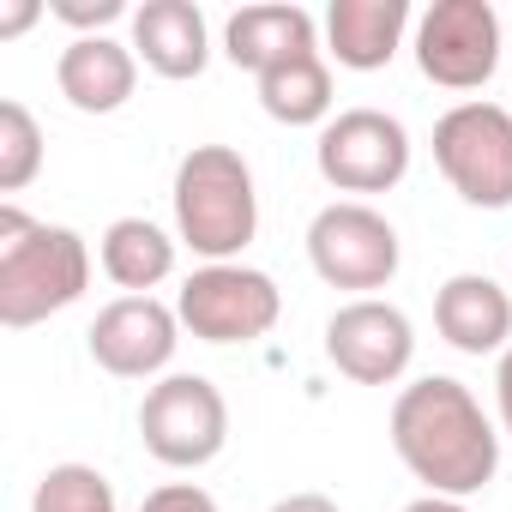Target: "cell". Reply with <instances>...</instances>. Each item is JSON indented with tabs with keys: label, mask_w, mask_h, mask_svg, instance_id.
Wrapping results in <instances>:
<instances>
[{
	"label": "cell",
	"mask_w": 512,
	"mask_h": 512,
	"mask_svg": "<svg viewBox=\"0 0 512 512\" xmlns=\"http://www.w3.org/2000/svg\"><path fill=\"white\" fill-rule=\"evenodd\" d=\"M404 512H470V506L464 500H446V494H416Z\"/></svg>",
	"instance_id": "cell-26"
},
{
	"label": "cell",
	"mask_w": 512,
	"mask_h": 512,
	"mask_svg": "<svg viewBox=\"0 0 512 512\" xmlns=\"http://www.w3.org/2000/svg\"><path fill=\"white\" fill-rule=\"evenodd\" d=\"M416 67L440 91H482L500 73V13L488 0H434L416 19Z\"/></svg>",
	"instance_id": "cell-8"
},
{
	"label": "cell",
	"mask_w": 512,
	"mask_h": 512,
	"mask_svg": "<svg viewBox=\"0 0 512 512\" xmlns=\"http://www.w3.org/2000/svg\"><path fill=\"white\" fill-rule=\"evenodd\" d=\"M55 19H67L79 37H103V25H115L127 13V0H55Z\"/></svg>",
	"instance_id": "cell-21"
},
{
	"label": "cell",
	"mask_w": 512,
	"mask_h": 512,
	"mask_svg": "<svg viewBox=\"0 0 512 512\" xmlns=\"http://www.w3.org/2000/svg\"><path fill=\"white\" fill-rule=\"evenodd\" d=\"M223 55L235 67H247L253 79L296 61V55H314V13L296 7V0H272V7H241L229 13L223 25Z\"/></svg>",
	"instance_id": "cell-15"
},
{
	"label": "cell",
	"mask_w": 512,
	"mask_h": 512,
	"mask_svg": "<svg viewBox=\"0 0 512 512\" xmlns=\"http://www.w3.org/2000/svg\"><path fill=\"white\" fill-rule=\"evenodd\" d=\"M332 103H338L332 97V67L320 61V49L260 73V109L272 121H284V127H326Z\"/></svg>",
	"instance_id": "cell-18"
},
{
	"label": "cell",
	"mask_w": 512,
	"mask_h": 512,
	"mask_svg": "<svg viewBox=\"0 0 512 512\" xmlns=\"http://www.w3.org/2000/svg\"><path fill=\"white\" fill-rule=\"evenodd\" d=\"M31 512H121V506H115V488H109L103 470L55 464V470H43V482L31 494Z\"/></svg>",
	"instance_id": "cell-19"
},
{
	"label": "cell",
	"mask_w": 512,
	"mask_h": 512,
	"mask_svg": "<svg viewBox=\"0 0 512 512\" xmlns=\"http://www.w3.org/2000/svg\"><path fill=\"white\" fill-rule=\"evenodd\" d=\"M272 512H338V500H326V494H284Z\"/></svg>",
	"instance_id": "cell-25"
},
{
	"label": "cell",
	"mask_w": 512,
	"mask_h": 512,
	"mask_svg": "<svg viewBox=\"0 0 512 512\" xmlns=\"http://www.w3.org/2000/svg\"><path fill=\"white\" fill-rule=\"evenodd\" d=\"M398 253H404L398 229L362 199H338V205L314 211V223H308V260L332 290H356V296L386 290L398 278Z\"/></svg>",
	"instance_id": "cell-7"
},
{
	"label": "cell",
	"mask_w": 512,
	"mask_h": 512,
	"mask_svg": "<svg viewBox=\"0 0 512 512\" xmlns=\"http://www.w3.org/2000/svg\"><path fill=\"white\" fill-rule=\"evenodd\" d=\"M139 512H223L199 482H163V488H151L145 494V506Z\"/></svg>",
	"instance_id": "cell-22"
},
{
	"label": "cell",
	"mask_w": 512,
	"mask_h": 512,
	"mask_svg": "<svg viewBox=\"0 0 512 512\" xmlns=\"http://www.w3.org/2000/svg\"><path fill=\"white\" fill-rule=\"evenodd\" d=\"M434 163L476 211L512 205V115L500 103H458L434 121Z\"/></svg>",
	"instance_id": "cell-4"
},
{
	"label": "cell",
	"mask_w": 512,
	"mask_h": 512,
	"mask_svg": "<svg viewBox=\"0 0 512 512\" xmlns=\"http://www.w3.org/2000/svg\"><path fill=\"white\" fill-rule=\"evenodd\" d=\"M404 31H410V0H332L326 7V43L350 73L392 67Z\"/></svg>",
	"instance_id": "cell-16"
},
{
	"label": "cell",
	"mask_w": 512,
	"mask_h": 512,
	"mask_svg": "<svg viewBox=\"0 0 512 512\" xmlns=\"http://www.w3.org/2000/svg\"><path fill=\"white\" fill-rule=\"evenodd\" d=\"M91 290V247L67 223H37L13 199L0 205V326L25 332Z\"/></svg>",
	"instance_id": "cell-2"
},
{
	"label": "cell",
	"mask_w": 512,
	"mask_h": 512,
	"mask_svg": "<svg viewBox=\"0 0 512 512\" xmlns=\"http://www.w3.org/2000/svg\"><path fill=\"white\" fill-rule=\"evenodd\" d=\"M103 272L109 284H121L127 296H151L169 272H175V241L151 223V217H115L103 229Z\"/></svg>",
	"instance_id": "cell-17"
},
{
	"label": "cell",
	"mask_w": 512,
	"mask_h": 512,
	"mask_svg": "<svg viewBox=\"0 0 512 512\" xmlns=\"http://www.w3.org/2000/svg\"><path fill=\"white\" fill-rule=\"evenodd\" d=\"M55 85L79 115H115L139 85V55L115 37H73L55 61Z\"/></svg>",
	"instance_id": "cell-13"
},
{
	"label": "cell",
	"mask_w": 512,
	"mask_h": 512,
	"mask_svg": "<svg viewBox=\"0 0 512 512\" xmlns=\"http://www.w3.org/2000/svg\"><path fill=\"white\" fill-rule=\"evenodd\" d=\"M494 404H500V428L512 434V344L500 350V368H494Z\"/></svg>",
	"instance_id": "cell-23"
},
{
	"label": "cell",
	"mask_w": 512,
	"mask_h": 512,
	"mask_svg": "<svg viewBox=\"0 0 512 512\" xmlns=\"http://www.w3.org/2000/svg\"><path fill=\"white\" fill-rule=\"evenodd\" d=\"M43 169V127L25 103H0V193H25Z\"/></svg>",
	"instance_id": "cell-20"
},
{
	"label": "cell",
	"mask_w": 512,
	"mask_h": 512,
	"mask_svg": "<svg viewBox=\"0 0 512 512\" xmlns=\"http://www.w3.org/2000/svg\"><path fill=\"white\" fill-rule=\"evenodd\" d=\"M314 163L338 193H392L410 169V133L386 109H344L320 127Z\"/></svg>",
	"instance_id": "cell-9"
},
{
	"label": "cell",
	"mask_w": 512,
	"mask_h": 512,
	"mask_svg": "<svg viewBox=\"0 0 512 512\" xmlns=\"http://www.w3.org/2000/svg\"><path fill=\"white\" fill-rule=\"evenodd\" d=\"M133 55L157 79H199L211 61V31L193 0H145L133 13Z\"/></svg>",
	"instance_id": "cell-14"
},
{
	"label": "cell",
	"mask_w": 512,
	"mask_h": 512,
	"mask_svg": "<svg viewBox=\"0 0 512 512\" xmlns=\"http://www.w3.org/2000/svg\"><path fill=\"white\" fill-rule=\"evenodd\" d=\"M139 440L169 470H199L229 446V404L205 374H163L139 404Z\"/></svg>",
	"instance_id": "cell-5"
},
{
	"label": "cell",
	"mask_w": 512,
	"mask_h": 512,
	"mask_svg": "<svg viewBox=\"0 0 512 512\" xmlns=\"http://www.w3.org/2000/svg\"><path fill=\"white\" fill-rule=\"evenodd\" d=\"M434 326L458 356H494L512 344V296L482 272H458L434 296Z\"/></svg>",
	"instance_id": "cell-12"
},
{
	"label": "cell",
	"mask_w": 512,
	"mask_h": 512,
	"mask_svg": "<svg viewBox=\"0 0 512 512\" xmlns=\"http://www.w3.org/2000/svg\"><path fill=\"white\" fill-rule=\"evenodd\" d=\"M43 7H37V0H19V7H7V13H0V37H19L31 19H37Z\"/></svg>",
	"instance_id": "cell-24"
},
{
	"label": "cell",
	"mask_w": 512,
	"mask_h": 512,
	"mask_svg": "<svg viewBox=\"0 0 512 512\" xmlns=\"http://www.w3.org/2000/svg\"><path fill=\"white\" fill-rule=\"evenodd\" d=\"M392 452L404 470L446 500H470L500 470V434L482 416L476 392L452 374H428L398 392L392 404Z\"/></svg>",
	"instance_id": "cell-1"
},
{
	"label": "cell",
	"mask_w": 512,
	"mask_h": 512,
	"mask_svg": "<svg viewBox=\"0 0 512 512\" xmlns=\"http://www.w3.org/2000/svg\"><path fill=\"white\" fill-rule=\"evenodd\" d=\"M175 314L199 344H253V338H266L278 326L284 296H278V284L266 272L229 260V266H199L181 284Z\"/></svg>",
	"instance_id": "cell-6"
},
{
	"label": "cell",
	"mask_w": 512,
	"mask_h": 512,
	"mask_svg": "<svg viewBox=\"0 0 512 512\" xmlns=\"http://www.w3.org/2000/svg\"><path fill=\"white\" fill-rule=\"evenodd\" d=\"M326 356L356 386H392V380H404V368L416 356V332H410L404 308H392L380 296H356L326 320Z\"/></svg>",
	"instance_id": "cell-10"
},
{
	"label": "cell",
	"mask_w": 512,
	"mask_h": 512,
	"mask_svg": "<svg viewBox=\"0 0 512 512\" xmlns=\"http://www.w3.org/2000/svg\"><path fill=\"white\" fill-rule=\"evenodd\" d=\"M91 362L115 380H151L169 368L181 344V314L163 308L157 296H121L91 320Z\"/></svg>",
	"instance_id": "cell-11"
},
{
	"label": "cell",
	"mask_w": 512,
	"mask_h": 512,
	"mask_svg": "<svg viewBox=\"0 0 512 512\" xmlns=\"http://www.w3.org/2000/svg\"><path fill=\"white\" fill-rule=\"evenodd\" d=\"M175 235L205 266H229L235 253L260 235V193L253 169L229 145H193L175 163Z\"/></svg>",
	"instance_id": "cell-3"
}]
</instances>
